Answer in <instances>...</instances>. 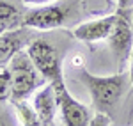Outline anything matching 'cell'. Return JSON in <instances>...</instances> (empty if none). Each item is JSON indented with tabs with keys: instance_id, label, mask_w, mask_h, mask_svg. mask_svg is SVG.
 <instances>
[{
	"instance_id": "ba28073f",
	"label": "cell",
	"mask_w": 133,
	"mask_h": 126,
	"mask_svg": "<svg viewBox=\"0 0 133 126\" xmlns=\"http://www.w3.org/2000/svg\"><path fill=\"white\" fill-rule=\"evenodd\" d=\"M115 20H117V14H110V16H105V18L85 21L82 25H78L76 29H73L71 36L75 39L83 41V43L105 41V39H108V36L112 34Z\"/></svg>"
},
{
	"instance_id": "5b68a950",
	"label": "cell",
	"mask_w": 133,
	"mask_h": 126,
	"mask_svg": "<svg viewBox=\"0 0 133 126\" xmlns=\"http://www.w3.org/2000/svg\"><path fill=\"white\" fill-rule=\"evenodd\" d=\"M27 53L46 82H53L62 76L61 55L51 41L44 39V37H36L27 46Z\"/></svg>"
},
{
	"instance_id": "7a4b0ae2",
	"label": "cell",
	"mask_w": 133,
	"mask_h": 126,
	"mask_svg": "<svg viewBox=\"0 0 133 126\" xmlns=\"http://www.w3.org/2000/svg\"><path fill=\"white\" fill-rule=\"evenodd\" d=\"M82 0H57L30 9L23 16V27L34 30H51L68 25L73 18L78 16Z\"/></svg>"
},
{
	"instance_id": "8992f818",
	"label": "cell",
	"mask_w": 133,
	"mask_h": 126,
	"mask_svg": "<svg viewBox=\"0 0 133 126\" xmlns=\"http://www.w3.org/2000/svg\"><path fill=\"white\" fill-rule=\"evenodd\" d=\"M117 20L108 36V44L119 68H123L131 55L133 48V29H131V9H117Z\"/></svg>"
},
{
	"instance_id": "ac0fdd59",
	"label": "cell",
	"mask_w": 133,
	"mask_h": 126,
	"mask_svg": "<svg viewBox=\"0 0 133 126\" xmlns=\"http://www.w3.org/2000/svg\"><path fill=\"white\" fill-rule=\"evenodd\" d=\"M131 29H133V9H131Z\"/></svg>"
},
{
	"instance_id": "7c38bea8",
	"label": "cell",
	"mask_w": 133,
	"mask_h": 126,
	"mask_svg": "<svg viewBox=\"0 0 133 126\" xmlns=\"http://www.w3.org/2000/svg\"><path fill=\"white\" fill-rule=\"evenodd\" d=\"M11 69L0 66V103L11 100Z\"/></svg>"
},
{
	"instance_id": "9c48e42d",
	"label": "cell",
	"mask_w": 133,
	"mask_h": 126,
	"mask_svg": "<svg viewBox=\"0 0 133 126\" xmlns=\"http://www.w3.org/2000/svg\"><path fill=\"white\" fill-rule=\"evenodd\" d=\"M32 107L43 126H53V119H55V114L59 112V107H57V98H55L51 82L37 89V92L32 98Z\"/></svg>"
},
{
	"instance_id": "e0dca14e",
	"label": "cell",
	"mask_w": 133,
	"mask_h": 126,
	"mask_svg": "<svg viewBox=\"0 0 133 126\" xmlns=\"http://www.w3.org/2000/svg\"><path fill=\"white\" fill-rule=\"evenodd\" d=\"M130 82L133 85V48H131V55H130Z\"/></svg>"
},
{
	"instance_id": "277c9868",
	"label": "cell",
	"mask_w": 133,
	"mask_h": 126,
	"mask_svg": "<svg viewBox=\"0 0 133 126\" xmlns=\"http://www.w3.org/2000/svg\"><path fill=\"white\" fill-rule=\"evenodd\" d=\"M53 91H55V98H57V107H59V114L62 117L64 126H89L92 121L91 110L80 101H76L64 82V76L57 78L51 82Z\"/></svg>"
},
{
	"instance_id": "3957f363",
	"label": "cell",
	"mask_w": 133,
	"mask_h": 126,
	"mask_svg": "<svg viewBox=\"0 0 133 126\" xmlns=\"http://www.w3.org/2000/svg\"><path fill=\"white\" fill-rule=\"evenodd\" d=\"M11 69V103L12 101H21L27 100L30 94H34L37 89H41L44 84H48L44 80L37 68L30 61L27 50L18 52L9 62Z\"/></svg>"
},
{
	"instance_id": "30bf717a",
	"label": "cell",
	"mask_w": 133,
	"mask_h": 126,
	"mask_svg": "<svg viewBox=\"0 0 133 126\" xmlns=\"http://www.w3.org/2000/svg\"><path fill=\"white\" fill-rule=\"evenodd\" d=\"M23 16L25 12H21L14 4L7 0H0V29L2 30H14L23 27Z\"/></svg>"
},
{
	"instance_id": "9a60e30c",
	"label": "cell",
	"mask_w": 133,
	"mask_h": 126,
	"mask_svg": "<svg viewBox=\"0 0 133 126\" xmlns=\"http://www.w3.org/2000/svg\"><path fill=\"white\" fill-rule=\"evenodd\" d=\"M23 4H32V5H44V4H51L55 0H21Z\"/></svg>"
},
{
	"instance_id": "6da1fadb",
	"label": "cell",
	"mask_w": 133,
	"mask_h": 126,
	"mask_svg": "<svg viewBox=\"0 0 133 126\" xmlns=\"http://www.w3.org/2000/svg\"><path fill=\"white\" fill-rule=\"evenodd\" d=\"M78 78L82 80V84L87 87L89 94L92 98V105L98 112L101 114H110L115 105L119 103V100L123 98L124 91L128 89L130 82V73H115L110 76H98L89 71L82 69Z\"/></svg>"
},
{
	"instance_id": "8fae6325",
	"label": "cell",
	"mask_w": 133,
	"mask_h": 126,
	"mask_svg": "<svg viewBox=\"0 0 133 126\" xmlns=\"http://www.w3.org/2000/svg\"><path fill=\"white\" fill-rule=\"evenodd\" d=\"M12 105H14L18 116H20L21 126H43L37 114H36V110H34V107H32V103H29L27 100L12 101Z\"/></svg>"
},
{
	"instance_id": "5bb4252c",
	"label": "cell",
	"mask_w": 133,
	"mask_h": 126,
	"mask_svg": "<svg viewBox=\"0 0 133 126\" xmlns=\"http://www.w3.org/2000/svg\"><path fill=\"white\" fill-rule=\"evenodd\" d=\"M0 126H14L12 119H11V114L5 108H0Z\"/></svg>"
},
{
	"instance_id": "2e32d148",
	"label": "cell",
	"mask_w": 133,
	"mask_h": 126,
	"mask_svg": "<svg viewBox=\"0 0 133 126\" xmlns=\"http://www.w3.org/2000/svg\"><path fill=\"white\" fill-rule=\"evenodd\" d=\"M133 0H119V9H131Z\"/></svg>"
},
{
	"instance_id": "52a82bcc",
	"label": "cell",
	"mask_w": 133,
	"mask_h": 126,
	"mask_svg": "<svg viewBox=\"0 0 133 126\" xmlns=\"http://www.w3.org/2000/svg\"><path fill=\"white\" fill-rule=\"evenodd\" d=\"M34 39H36V30L30 27L4 30L0 34V66L11 62V59L18 52L25 50Z\"/></svg>"
},
{
	"instance_id": "4fadbf2b",
	"label": "cell",
	"mask_w": 133,
	"mask_h": 126,
	"mask_svg": "<svg viewBox=\"0 0 133 126\" xmlns=\"http://www.w3.org/2000/svg\"><path fill=\"white\" fill-rule=\"evenodd\" d=\"M89 126H110V117L107 116V114H101V112H98L96 116L92 117L91 124Z\"/></svg>"
},
{
	"instance_id": "d6986e66",
	"label": "cell",
	"mask_w": 133,
	"mask_h": 126,
	"mask_svg": "<svg viewBox=\"0 0 133 126\" xmlns=\"http://www.w3.org/2000/svg\"><path fill=\"white\" fill-rule=\"evenodd\" d=\"M2 32H4V30H2V29H0V34H2Z\"/></svg>"
}]
</instances>
